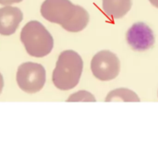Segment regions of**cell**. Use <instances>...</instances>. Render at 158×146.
<instances>
[{"label": "cell", "instance_id": "cell-6", "mask_svg": "<svg viewBox=\"0 0 158 146\" xmlns=\"http://www.w3.org/2000/svg\"><path fill=\"white\" fill-rule=\"evenodd\" d=\"M128 44L135 51L143 52L150 49L155 44V35L152 29L144 22L134 23L127 31Z\"/></svg>", "mask_w": 158, "mask_h": 146}, {"label": "cell", "instance_id": "cell-11", "mask_svg": "<svg viewBox=\"0 0 158 146\" xmlns=\"http://www.w3.org/2000/svg\"><path fill=\"white\" fill-rule=\"evenodd\" d=\"M95 97L87 91H79L73 94H71L67 102H95Z\"/></svg>", "mask_w": 158, "mask_h": 146}, {"label": "cell", "instance_id": "cell-9", "mask_svg": "<svg viewBox=\"0 0 158 146\" xmlns=\"http://www.w3.org/2000/svg\"><path fill=\"white\" fill-rule=\"evenodd\" d=\"M89 19H90V17H89V13L87 12V10L83 8L82 6L76 5L73 16L70 18V19L68 22L62 25V27L67 31L79 32L86 28V26L89 23Z\"/></svg>", "mask_w": 158, "mask_h": 146}, {"label": "cell", "instance_id": "cell-8", "mask_svg": "<svg viewBox=\"0 0 158 146\" xmlns=\"http://www.w3.org/2000/svg\"><path fill=\"white\" fill-rule=\"evenodd\" d=\"M131 0H103L102 7L105 14L112 19L123 18L131 8Z\"/></svg>", "mask_w": 158, "mask_h": 146}, {"label": "cell", "instance_id": "cell-5", "mask_svg": "<svg viewBox=\"0 0 158 146\" xmlns=\"http://www.w3.org/2000/svg\"><path fill=\"white\" fill-rule=\"evenodd\" d=\"M75 6L69 0H44L41 14L46 20L62 26L73 16Z\"/></svg>", "mask_w": 158, "mask_h": 146}, {"label": "cell", "instance_id": "cell-2", "mask_svg": "<svg viewBox=\"0 0 158 146\" xmlns=\"http://www.w3.org/2000/svg\"><path fill=\"white\" fill-rule=\"evenodd\" d=\"M20 41L27 53L34 57H44L49 55L54 46L50 32L39 21L31 20L21 30Z\"/></svg>", "mask_w": 158, "mask_h": 146}, {"label": "cell", "instance_id": "cell-7", "mask_svg": "<svg viewBox=\"0 0 158 146\" xmlns=\"http://www.w3.org/2000/svg\"><path fill=\"white\" fill-rule=\"evenodd\" d=\"M22 19L23 14L19 7L5 6L0 8V34L7 36L15 33Z\"/></svg>", "mask_w": 158, "mask_h": 146}, {"label": "cell", "instance_id": "cell-10", "mask_svg": "<svg viewBox=\"0 0 158 146\" xmlns=\"http://www.w3.org/2000/svg\"><path fill=\"white\" fill-rule=\"evenodd\" d=\"M106 102H140L139 96L131 90L118 88L111 91L106 97Z\"/></svg>", "mask_w": 158, "mask_h": 146}, {"label": "cell", "instance_id": "cell-1", "mask_svg": "<svg viewBox=\"0 0 158 146\" xmlns=\"http://www.w3.org/2000/svg\"><path fill=\"white\" fill-rule=\"evenodd\" d=\"M83 69L81 56L73 50L62 52L53 71L52 81L55 86L61 91L73 89L79 83Z\"/></svg>", "mask_w": 158, "mask_h": 146}, {"label": "cell", "instance_id": "cell-3", "mask_svg": "<svg viewBox=\"0 0 158 146\" xmlns=\"http://www.w3.org/2000/svg\"><path fill=\"white\" fill-rule=\"evenodd\" d=\"M45 77V69L41 64L25 62L19 67L16 80L19 87L23 92L27 94H36L44 88Z\"/></svg>", "mask_w": 158, "mask_h": 146}, {"label": "cell", "instance_id": "cell-14", "mask_svg": "<svg viewBox=\"0 0 158 146\" xmlns=\"http://www.w3.org/2000/svg\"><path fill=\"white\" fill-rule=\"evenodd\" d=\"M150 1V3L154 6H156V7H157L158 8V0H149Z\"/></svg>", "mask_w": 158, "mask_h": 146}, {"label": "cell", "instance_id": "cell-4", "mask_svg": "<svg viewBox=\"0 0 158 146\" xmlns=\"http://www.w3.org/2000/svg\"><path fill=\"white\" fill-rule=\"evenodd\" d=\"M91 69L96 79L108 81L114 80L119 74L120 61L116 54L108 50H103L93 57Z\"/></svg>", "mask_w": 158, "mask_h": 146}, {"label": "cell", "instance_id": "cell-12", "mask_svg": "<svg viewBox=\"0 0 158 146\" xmlns=\"http://www.w3.org/2000/svg\"><path fill=\"white\" fill-rule=\"evenodd\" d=\"M22 0H0V5L3 6H10L15 3H20Z\"/></svg>", "mask_w": 158, "mask_h": 146}, {"label": "cell", "instance_id": "cell-13", "mask_svg": "<svg viewBox=\"0 0 158 146\" xmlns=\"http://www.w3.org/2000/svg\"><path fill=\"white\" fill-rule=\"evenodd\" d=\"M3 87H4V79H3L2 74L0 73V94L3 91Z\"/></svg>", "mask_w": 158, "mask_h": 146}]
</instances>
